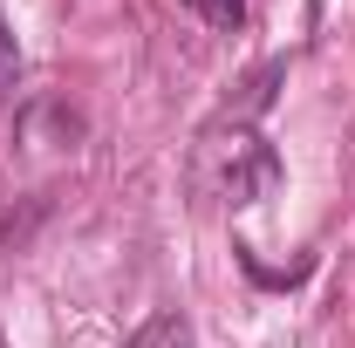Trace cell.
<instances>
[{"label": "cell", "mask_w": 355, "mask_h": 348, "mask_svg": "<svg viewBox=\"0 0 355 348\" xmlns=\"http://www.w3.org/2000/svg\"><path fill=\"white\" fill-rule=\"evenodd\" d=\"M14 82H21V48H14V35H7V21H0V110H7V96H14Z\"/></svg>", "instance_id": "cell-3"}, {"label": "cell", "mask_w": 355, "mask_h": 348, "mask_svg": "<svg viewBox=\"0 0 355 348\" xmlns=\"http://www.w3.org/2000/svg\"><path fill=\"white\" fill-rule=\"evenodd\" d=\"M205 28H219V35H232V28H246V0H184Z\"/></svg>", "instance_id": "cell-2"}, {"label": "cell", "mask_w": 355, "mask_h": 348, "mask_svg": "<svg viewBox=\"0 0 355 348\" xmlns=\"http://www.w3.org/2000/svg\"><path fill=\"white\" fill-rule=\"evenodd\" d=\"M130 348H191V328H184V314L164 307V314H150V321L130 335Z\"/></svg>", "instance_id": "cell-1"}]
</instances>
